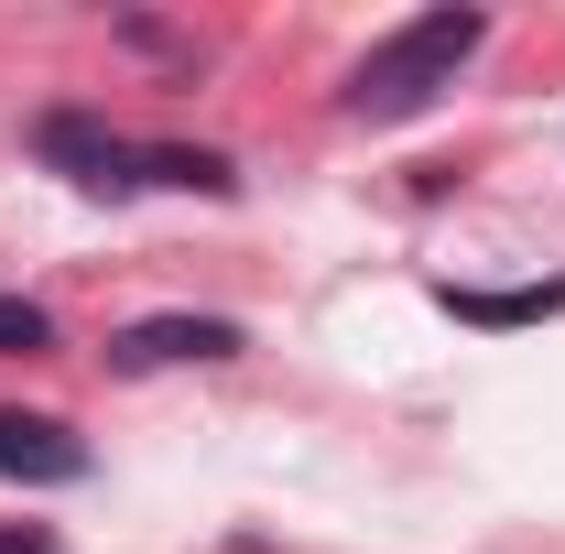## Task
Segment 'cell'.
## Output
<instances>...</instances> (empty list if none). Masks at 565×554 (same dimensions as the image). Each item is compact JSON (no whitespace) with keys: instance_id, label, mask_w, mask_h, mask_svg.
<instances>
[{"instance_id":"5b68a950","label":"cell","mask_w":565,"mask_h":554,"mask_svg":"<svg viewBox=\"0 0 565 554\" xmlns=\"http://www.w3.org/2000/svg\"><path fill=\"white\" fill-rule=\"evenodd\" d=\"M435 305H446L457 327H544V316H565V273H555V283H511V294H468V283H435Z\"/></svg>"},{"instance_id":"7a4b0ae2","label":"cell","mask_w":565,"mask_h":554,"mask_svg":"<svg viewBox=\"0 0 565 554\" xmlns=\"http://www.w3.org/2000/svg\"><path fill=\"white\" fill-rule=\"evenodd\" d=\"M33 152H44L66 185H87V196H131V185H152V174H141L152 141L109 131L98 109H44V120H33Z\"/></svg>"},{"instance_id":"3957f363","label":"cell","mask_w":565,"mask_h":554,"mask_svg":"<svg viewBox=\"0 0 565 554\" xmlns=\"http://www.w3.org/2000/svg\"><path fill=\"white\" fill-rule=\"evenodd\" d=\"M0 479H22V489H76V479H87V435L55 424V414L0 403Z\"/></svg>"},{"instance_id":"8992f818","label":"cell","mask_w":565,"mask_h":554,"mask_svg":"<svg viewBox=\"0 0 565 554\" xmlns=\"http://www.w3.org/2000/svg\"><path fill=\"white\" fill-rule=\"evenodd\" d=\"M44 348H55V316L33 294H0V359H44Z\"/></svg>"},{"instance_id":"6da1fadb","label":"cell","mask_w":565,"mask_h":554,"mask_svg":"<svg viewBox=\"0 0 565 554\" xmlns=\"http://www.w3.org/2000/svg\"><path fill=\"white\" fill-rule=\"evenodd\" d=\"M490 44V11H414L403 33H381L370 55L349 66V120H414V109H435L446 87H457V66Z\"/></svg>"},{"instance_id":"52a82bcc","label":"cell","mask_w":565,"mask_h":554,"mask_svg":"<svg viewBox=\"0 0 565 554\" xmlns=\"http://www.w3.org/2000/svg\"><path fill=\"white\" fill-rule=\"evenodd\" d=\"M0 554H55V533L44 522H0Z\"/></svg>"},{"instance_id":"277c9868","label":"cell","mask_w":565,"mask_h":554,"mask_svg":"<svg viewBox=\"0 0 565 554\" xmlns=\"http://www.w3.org/2000/svg\"><path fill=\"white\" fill-rule=\"evenodd\" d=\"M185 359H239V327L228 316H141L109 338V370H185Z\"/></svg>"}]
</instances>
